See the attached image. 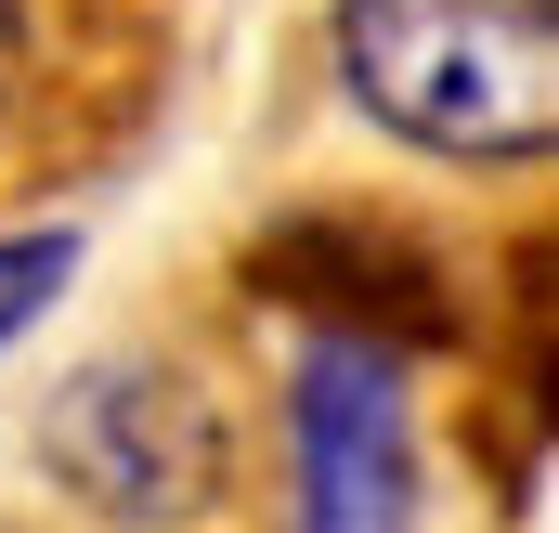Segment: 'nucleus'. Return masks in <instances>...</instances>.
Returning <instances> with one entry per match:
<instances>
[{
	"instance_id": "1",
	"label": "nucleus",
	"mask_w": 559,
	"mask_h": 533,
	"mask_svg": "<svg viewBox=\"0 0 559 533\" xmlns=\"http://www.w3.org/2000/svg\"><path fill=\"white\" fill-rule=\"evenodd\" d=\"M325 52L352 105L417 156L534 169L559 143V0H338Z\"/></svg>"
},
{
	"instance_id": "2",
	"label": "nucleus",
	"mask_w": 559,
	"mask_h": 533,
	"mask_svg": "<svg viewBox=\"0 0 559 533\" xmlns=\"http://www.w3.org/2000/svg\"><path fill=\"white\" fill-rule=\"evenodd\" d=\"M39 469L118 533H182L235 495V403L182 352H105L39 403Z\"/></svg>"
},
{
	"instance_id": "3",
	"label": "nucleus",
	"mask_w": 559,
	"mask_h": 533,
	"mask_svg": "<svg viewBox=\"0 0 559 533\" xmlns=\"http://www.w3.org/2000/svg\"><path fill=\"white\" fill-rule=\"evenodd\" d=\"M286 533H417V403L391 339H299L286 365Z\"/></svg>"
},
{
	"instance_id": "4",
	"label": "nucleus",
	"mask_w": 559,
	"mask_h": 533,
	"mask_svg": "<svg viewBox=\"0 0 559 533\" xmlns=\"http://www.w3.org/2000/svg\"><path fill=\"white\" fill-rule=\"evenodd\" d=\"M79 131V0H0V182Z\"/></svg>"
},
{
	"instance_id": "5",
	"label": "nucleus",
	"mask_w": 559,
	"mask_h": 533,
	"mask_svg": "<svg viewBox=\"0 0 559 533\" xmlns=\"http://www.w3.org/2000/svg\"><path fill=\"white\" fill-rule=\"evenodd\" d=\"M66 286H79V235H66V222H39V235H0V352H13V339H26V325L66 299Z\"/></svg>"
}]
</instances>
